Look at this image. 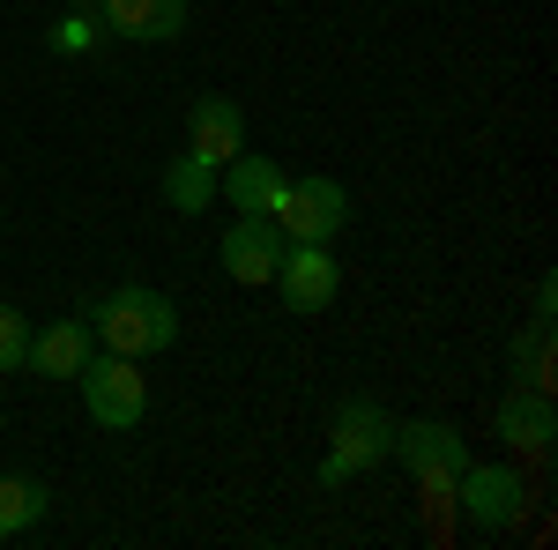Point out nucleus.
<instances>
[{"instance_id":"f257e3e1","label":"nucleus","mask_w":558,"mask_h":550,"mask_svg":"<svg viewBox=\"0 0 558 550\" xmlns=\"http://www.w3.org/2000/svg\"><path fill=\"white\" fill-rule=\"evenodd\" d=\"M83 320H89V335L105 342V350H120V357H149V350H172V335H179L172 297L149 291V283H120L112 297H97Z\"/></svg>"},{"instance_id":"f03ea898","label":"nucleus","mask_w":558,"mask_h":550,"mask_svg":"<svg viewBox=\"0 0 558 550\" xmlns=\"http://www.w3.org/2000/svg\"><path fill=\"white\" fill-rule=\"evenodd\" d=\"M387 454L410 468V476L425 484L432 499H454V476L470 468V447H462V431H454V424H432V417L395 424V447H387Z\"/></svg>"},{"instance_id":"7ed1b4c3","label":"nucleus","mask_w":558,"mask_h":550,"mask_svg":"<svg viewBox=\"0 0 558 550\" xmlns=\"http://www.w3.org/2000/svg\"><path fill=\"white\" fill-rule=\"evenodd\" d=\"M75 380H83V410L105 424V431H134V424H142V410H149V380H142V365H134V357H120V350L89 357Z\"/></svg>"},{"instance_id":"20e7f679","label":"nucleus","mask_w":558,"mask_h":550,"mask_svg":"<svg viewBox=\"0 0 558 550\" xmlns=\"http://www.w3.org/2000/svg\"><path fill=\"white\" fill-rule=\"evenodd\" d=\"M343 223H350V194L336 179H291L283 201H276V231L291 246H328Z\"/></svg>"},{"instance_id":"39448f33","label":"nucleus","mask_w":558,"mask_h":550,"mask_svg":"<svg viewBox=\"0 0 558 550\" xmlns=\"http://www.w3.org/2000/svg\"><path fill=\"white\" fill-rule=\"evenodd\" d=\"M387 447H395V417H380L373 402H343L336 410V447L320 462V484H350L357 468L387 462Z\"/></svg>"},{"instance_id":"423d86ee","label":"nucleus","mask_w":558,"mask_h":550,"mask_svg":"<svg viewBox=\"0 0 558 550\" xmlns=\"http://www.w3.org/2000/svg\"><path fill=\"white\" fill-rule=\"evenodd\" d=\"M283 231H276V216H239L231 231H223V268H231V283H276V260H283Z\"/></svg>"},{"instance_id":"0eeeda50","label":"nucleus","mask_w":558,"mask_h":550,"mask_svg":"<svg viewBox=\"0 0 558 550\" xmlns=\"http://www.w3.org/2000/svg\"><path fill=\"white\" fill-rule=\"evenodd\" d=\"M454 499H462V513H470L476 528H514L529 491H521L514 468H462L454 476Z\"/></svg>"},{"instance_id":"6e6552de","label":"nucleus","mask_w":558,"mask_h":550,"mask_svg":"<svg viewBox=\"0 0 558 550\" xmlns=\"http://www.w3.org/2000/svg\"><path fill=\"white\" fill-rule=\"evenodd\" d=\"M276 291H283L291 313L336 305V254H328V246H283V260H276Z\"/></svg>"},{"instance_id":"1a4fd4ad","label":"nucleus","mask_w":558,"mask_h":550,"mask_svg":"<svg viewBox=\"0 0 558 550\" xmlns=\"http://www.w3.org/2000/svg\"><path fill=\"white\" fill-rule=\"evenodd\" d=\"M186 149L194 157H209V164H231L239 149H246V120H239V105L231 97H194V112H186Z\"/></svg>"},{"instance_id":"9d476101","label":"nucleus","mask_w":558,"mask_h":550,"mask_svg":"<svg viewBox=\"0 0 558 550\" xmlns=\"http://www.w3.org/2000/svg\"><path fill=\"white\" fill-rule=\"evenodd\" d=\"M283 186H291V171L276 164V157H231L223 164V201L239 216H276V201H283Z\"/></svg>"},{"instance_id":"9b49d317","label":"nucleus","mask_w":558,"mask_h":550,"mask_svg":"<svg viewBox=\"0 0 558 550\" xmlns=\"http://www.w3.org/2000/svg\"><path fill=\"white\" fill-rule=\"evenodd\" d=\"M499 439L521 447V454H551V439H558L551 394H544V387H514V394L499 402Z\"/></svg>"},{"instance_id":"f8f14e48","label":"nucleus","mask_w":558,"mask_h":550,"mask_svg":"<svg viewBox=\"0 0 558 550\" xmlns=\"http://www.w3.org/2000/svg\"><path fill=\"white\" fill-rule=\"evenodd\" d=\"M105 8V23L134 45H165L186 30V0H97Z\"/></svg>"},{"instance_id":"ddd939ff","label":"nucleus","mask_w":558,"mask_h":550,"mask_svg":"<svg viewBox=\"0 0 558 550\" xmlns=\"http://www.w3.org/2000/svg\"><path fill=\"white\" fill-rule=\"evenodd\" d=\"M89 357H97V335H89V320H52V328L31 342V365H38L45 380H75Z\"/></svg>"},{"instance_id":"4468645a","label":"nucleus","mask_w":558,"mask_h":550,"mask_svg":"<svg viewBox=\"0 0 558 550\" xmlns=\"http://www.w3.org/2000/svg\"><path fill=\"white\" fill-rule=\"evenodd\" d=\"M165 201H172L179 216L209 209V201H216V164H209V157H194V149H179L172 164H165Z\"/></svg>"},{"instance_id":"2eb2a0df","label":"nucleus","mask_w":558,"mask_h":550,"mask_svg":"<svg viewBox=\"0 0 558 550\" xmlns=\"http://www.w3.org/2000/svg\"><path fill=\"white\" fill-rule=\"evenodd\" d=\"M45 513V491L38 484H23V476H0V536H23V528H38Z\"/></svg>"},{"instance_id":"dca6fc26","label":"nucleus","mask_w":558,"mask_h":550,"mask_svg":"<svg viewBox=\"0 0 558 550\" xmlns=\"http://www.w3.org/2000/svg\"><path fill=\"white\" fill-rule=\"evenodd\" d=\"M514 380L551 394V320H536V328L514 342Z\"/></svg>"},{"instance_id":"f3484780","label":"nucleus","mask_w":558,"mask_h":550,"mask_svg":"<svg viewBox=\"0 0 558 550\" xmlns=\"http://www.w3.org/2000/svg\"><path fill=\"white\" fill-rule=\"evenodd\" d=\"M31 365V320L0 305V372H23Z\"/></svg>"},{"instance_id":"a211bd4d","label":"nucleus","mask_w":558,"mask_h":550,"mask_svg":"<svg viewBox=\"0 0 558 550\" xmlns=\"http://www.w3.org/2000/svg\"><path fill=\"white\" fill-rule=\"evenodd\" d=\"M52 45H60V52H83V45H89V15H75V23H60V38H52Z\"/></svg>"},{"instance_id":"6ab92c4d","label":"nucleus","mask_w":558,"mask_h":550,"mask_svg":"<svg viewBox=\"0 0 558 550\" xmlns=\"http://www.w3.org/2000/svg\"><path fill=\"white\" fill-rule=\"evenodd\" d=\"M75 8H97V0H75Z\"/></svg>"}]
</instances>
